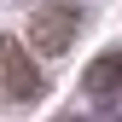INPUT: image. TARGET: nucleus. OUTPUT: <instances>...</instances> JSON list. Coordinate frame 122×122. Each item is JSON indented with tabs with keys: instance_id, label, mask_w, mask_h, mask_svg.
<instances>
[{
	"instance_id": "obj_3",
	"label": "nucleus",
	"mask_w": 122,
	"mask_h": 122,
	"mask_svg": "<svg viewBox=\"0 0 122 122\" xmlns=\"http://www.w3.org/2000/svg\"><path fill=\"white\" fill-rule=\"evenodd\" d=\"M81 87H87V93H105V99H111L116 87H122V52L93 58V64H87V76H81Z\"/></svg>"
},
{
	"instance_id": "obj_1",
	"label": "nucleus",
	"mask_w": 122,
	"mask_h": 122,
	"mask_svg": "<svg viewBox=\"0 0 122 122\" xmlns=\"http://www.w3.org/2000/svg\"><path fill=\"white\" fill-rule=\"evenodd\" d=\"M0 81H6V93L18 99V105H35L41 99V70L29 64V52L12 35H0Z\"/></svg>"
},
{
	"instance_id": "obj_2",
	"label": "nucleus",
	"mask_w": 122,
	"mask_h": 122,
	"mask_svg": "<svg viewBox=\"0 0 122 122\" xmlns=\"http://www.w3.org/2000/svg\"><path fill=\"white\" fill-rule=\"evenodd\" d=\"M76 29H81V12L76 6H41L35 18H29V41H35L41 52H64L76 41Z\"/></svg>"
}]
</instances>
